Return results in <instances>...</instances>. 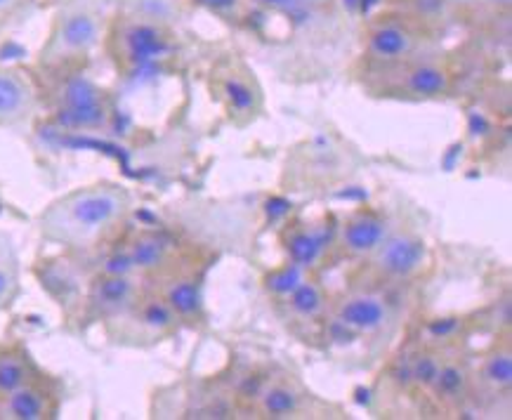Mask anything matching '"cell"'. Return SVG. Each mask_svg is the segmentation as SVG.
I'll use <instances>...</instances> for the list:
<instances>
[{"instance_id":"cell-1","label":"cell","mask_w":512,"mask_h":420,"mask_svg":"<svg viewBox=\"0 0 512 420\" xmlns=\"http://www.w3.org/2000/svg\"><path fill=\"white\" fill-rule=\"evenodd\" d=\"M130 208V196L118 185H93L76 189L41 215L45 239L64 246H88L121 222Z\"/></svg>"},{"instance_id":"cell-2","label":"cell","mask_w":512,"mask_h":420,"mask_svg":"<svg viewBox=\"0 0 512 420\" xmlns=\"http://www.w3.org/2000/svg\"><path fill=\"white\" fill-rule=\"evenodd\" d=\"M111 52L130 74H144L173 52V36L168 26L130 15L116 24Z\"/></svg>"},{"instance_id":"cell-3","label":"cell","mask_w":512,"mask_h":420,"mask_svg":"<svg viewBox=\"0 0 512 420\" xmlns=\"http://www.w3.org/2000/svg\"><path fill=\"white\" fill-rule=\"evenodd\" d=\"M111 121L107 93L90 78L71 74L57 90L55 123L64 130H102Z\"/></svg>"},{"instance_id":"cell-4","label":"cell","mask_w":512,"mask_h":420,"mask_svg":"<svg viewBox=\"0 0 512 420\" xmlns=\"http://www.w3.org/2000/svg\"><path fill=\"white\" fill-rule=\"evenodd\" d=\"M102 36V12L95 5L74 0V3L64 5L55 19V29H52L50 43L45 48L43 57L48 62L67 57H81L90 52L100 43Z\"/></svg>"},{"instance_id":"cell-5","label":"cell","mask_w":512,"mask_h":420,"mask_svg":"<svg viewBox=\"0 0 512 420\" xmlns=\"http://www.w3.org/2000/svg\"><path fill=\"white\" fill-rule=\"evenodd\" d=\"M376 267L390 277H411L425 262L423 239L413 234L385 236L376 248Z\"/></svg>"},{"instance_id":"cell-6","label":"cell","mask_w":512,"mask_h":420,"mask_svg":"<svg viewBox=\"0 0 512 420\" xmlns=\"http://www.w3.org/2000/svg\"><path fill=\"white\" fill-rule=\"evenodd\" d=\"M36 109L31 83L15 69H0V126H19L29 121Z\"/></svg>"},{"instance_id":"cell-7","label":"cell","mask_w":512,"mask_h":420,"mask_svg":"<svg viewBox=\"0 0 512 420\" xmlns=\"http://www.w3.org/2000/svg\"><path fill=\"white\" fill-rule=\"evenodd\" d=\"M52 416H55V399L31 380L17 387L15 392H10L8 397L0 399V418L45 420Z\"/></svg>"},{"instance_id":"cell-8","label":"cell","mask_w":512,"mask_h":420,"mask_svg":"<svg viewBox=\"0 0 512 420\" xmlns=\"http://www.w3.org/2000/svg\"><path fill=\"white\" fill-rule=\"evenodd\" d=\"M416 48V36L397 22H380L369 31V52L380 62H399Z\"/></svg>"},{"instance_id":"cell-9","label":"cell","mask_w":512,"mask_h":420,"mask_svg":"<svg viewBox=\"0 0 512 420\" xmlns=\"http://www.w3.org/2000/svg\"><path fill=\"white\" fill-rule=\"evenodd\" d=\"M90 303L107 314H118L135 303V281L130 274H100L90 291Z\"/></svg>"},{"instance_id":"cell-10","label":"cell","mask_w":512,"mask_h":420,"mask_svg":"<svg viewBox=\"0 0 512 420\" xmlns=\"http://www.w3.org/2000/svg\"><path fill=\"white\" fill-rule=\"evenodd\" d=\"M340 324L359 333H373L385 326L387 307L376 295H354L347 298L338 310Z\"/></svg>"},{"instance_id":"cell-11","label":"cell","mask_w":512,"mask_h":420,"mask_svg":"<svg viewBox=\"0 0 512 420\" xmlns=\"http://www.w3.org/2000/svg\"><path fill=\"white\" fill-rule=\"evenodd\" d=\"M387 227L378 215L371 213H357L345 222L343 227V244L354 255L373 253L385 239Z\"/></svg>"},{"instance_id":"cell-12","label":"cell","mask_w":512,"mask_h":420,"mask_svg":"<svg viewBox=\"0 0 512 420\" xmlns=\"http://www.w3.org/2000/svg\"><path fill=\"white\" fill-rule=\"evenodd\" d=\"M168 241L159 234L144 232L137 234L133 241H130L128 255L133 260V267L137 272H159V269L168 262Z\"/></svg>"},{"instance_id":"cell-13","label":"cell","mask_w":512,"mask_h":420,"mask_svg":"<svg viewBox=\"0 0 512 420\" xmlns=\"http://www.w3.org/2000/svg\"><path fill=\"white\" fill-rule=\"evenodd\" d=\"M326 244V232H317V229H295V232L288 234L286 239V253L293 265L312 267L314 262L321 258Z\"/></svg>"},{"instance_id":"cell-14","label":"cell","mask_w":512,"mask_h":420,"mask_svg":"<svg viewBox=\"0 0 512 420\" xmlns=\"http://www.w3.org/2000/svg\"><path fill=\"white\" fill-rule=\"evenodd\" d=\"M404 85L418 97H442L449 90V76L437 64H416L404 74Z\"/></svg>"},{"instance_id":"cell-15","label":"cell","mask_w":512,"mask_h":420,"mask_svg":"<svg viewBox=\"0 0 512 420\" xmlns=\"http://www.w3.org/2000/svg\"><path fill=\"white\" fill-rule=\"evenodd\" d=\"M31 380V366L19 347H0V399Z\"/></svg>"},{"instance_id":"cell-16","label":"cell","mask_w":512,"mask_h":420,"mask_svg":"<svg viewBox=\"0 0 512 420\" xmlns=\"http://www.w3.org/2000/svg\"><path fill=\"white\" fill-rule=\"evenodd\" d=\"M163 300L175 317H194L201 310V291L192 279H175L163 293Z\"/></svg>"},{"instance_id":"cell-17","label":"cell","mask_w":512,"mask_h":420,"mask_svg":"<svg viewBox=\"0 0 512 420\" xmlns=\"http://www.w3.org/2000/svg\"><path fill=\"white\" fill-rule=\"evenodd\" d=\"M137 319L152 333H163L175 324V312L163 298H147L137 303Z\"/></svg>"},{"instance_id":"cell-18","label":"cell","mask_w":512,"mask_h":420,"mask_svg":"<svg viewBox=\"0 0 512 420\" xmlns=\"http://www.w3.org/2000/svg\"><path fill=\"white\" fill-rule=\"evenodd\" d=\"M288 305H291V310L298 314V317L312 319L324 310V293H321V288L317 284L303 279L293 288L291 295H288Z\"/></svg>"},{"instance_id":"cell-19","label":"cell","mask_w":512,"mask_h":420,"mask_svg":"<svg viewBox=\"0 0 512 420\" xmlns=\"http://www.w3.org/2000/svg\"><path fill=\"white\" fill-rule=\"evenodd\" d=\"M298 409H300V397L298 392L291 390V387L272 385L262 392V411H265L267 416L284 418V416H291V413H295Z\"/></svg>"},{"instance_id":"cell-20","label":"cell","mask_w":512,"mask_h":420,"mask_svg":"<svg viewBox=\"0 0 512 420\" xmlns=\"http://www.w3.org/2000/svg\"><path fill=\"white\" fill-rule=\"evenodd\" d=\"M130 15L168 26L180 15V3L177 0H133Z\"/></svg>"},{"instance_id":"cell-21","label":"cell","mask_w":512,"mask_h":420,"mask_svg":"<svg viewBox=\"0 0 512 420\" xmlns=\"http://www.w3.org/2000/svg\"><path fill=\"white\" fill-rule=\"evenodd\" d=\"M222 93H225V100L229 102V107L236 114H251L255 107V93L251 88V83L244 81L239 76H229L225 83H222Z\"/></svg>"},{"instance_id":"cell-22","label":"cell","mask_w":512,"mask_h":420,"mask_svg":"<svg viewBox=\"0 0 512 420\" xmlns=\"http://www.w3.org/2000/svg\"><path fill=\"white\" fill-rule=\"evenodd\" d=\"M465 385H468V373H465L463 366L458 364H442L439 366L437 380H435V390L439 395H444L446 399L461 397Z\"/></svg>"},{"instance_id":"cell-23","label":"cell","mask_w":512,"mask_h":420,"mask_svg":"<svg viewBox=\"0 0 512 420\" xmlns=\"http://www.w3.org/2000/svg\"><path fill=\"white\" fill-rule=\"evenodd\" d=\"M482 376L489 385L498 387V390H501V387H510L512 385V354L508 350L491 354L487 364H484Z\"/></svg>"},{"instance_id":"cell-24","label":"cell","mask_w":512,"mask_h":420,"mask_svg":"<svg viewBox=\"0 0 512 420\" xmlns=\"http://www.w3.org/2000/svg\"><path fill=\"white\" fill-rule=\"evenodd\" d=\"M300 281H303V267L293 265L291 262V265L274 269V272L265 279V286L267 291L274 295H291V291L300 284Z\"/></svg>"},{"instance_id":"cell-25","label":"cell","mask_w":512,"mask_h":420,"mask_svg":"<svg viewBox=\"0 0 512 420\" xmlns=\"http://www.w3.org/2000/svg\"><path fill=\"white\" fill-rule=\"evenodd\" d=\"M439 359L435 354H418L416 359L411 362V376H413V383H418L420 387H432L437 380V373H439Z\"/></svg>"},{"instance_id":"cell-26","label":"cell","mask_w":512,"mask_h":420,"mask_svg":"<svg viewBox=\"0 0 512 420\" xmlns=\"http://www.w3.org/2000/svg\"><path fill=\"white\" fill-rule=\"evenodd\" d=\"M17 295V269L10 260L0 258V310L12 303Z\"/></svg>"},{"instance_id":"cell-27","label":"cell","mask_w":512,"mask_h":420,"mask_svg":"<svg viewBox=\"0 0 512 420\" xmlns=\"http://www.w3.org/2000/svg\"><path fill=\"white\" fill-rule=\"evenodd\" d=\"M133 272H135V267H133V260H130L128 251L109 255L102 265V274H133Z\"/></svg>"},{"instance_id":"cell-28","label":"cell","mask_w":512,"mask_h":420,"mask_svg":"<svg viewBox=\"0 0 512 420\" xmlns=\"http://www.w3.org/2000/svg\"><path fill=\"white\" fill-rule=\"evenodd\" d=\"M411 5L423 19H437L439 15H444L449 3L446 0H411Z\"/></svg>"},{"instance_id":"cell-29","label":"cell","mask_w":512,"mask_h":420,"mask_svg":"<svg viewBox=\"0 0 512 420\" xmlns=\"http://www.w3.org/2000/svg\"><path fill=\"white\" fill-rule=\"evenodd\" d=\"M262 8L277 10V12H286V15H293L303 8V0H258Z\"/></svg>"},{"instance_id":"cell-30","label":"cell","mask_w":512,"mask_h":420,"mask_svg":"<svg viewBox=\"0 0 512 420\" xmlns=\"http://www.w3.org/2000/svg\"><path fill=\"white\" fill-rule=\"evenodd\" d=\"M392 378H395V383L399 387H409L413 383V376H411V362L406 357L399 359L395 364V369H392Z\"/></svg>"},{"instance_id":"cell-31","label":"cell","mask_w":512,"mask_h":420,"mask_svg":"<svg viewBox=\"0 0 512 420\" xmlns=\"http://www.w3.org/2000/svg\"><path fill=\"white\" fill-rule=\"evenodd\" d=\"M456 328H458V319H439V321H432V324H430V331L435 333V336H442V338L451 336Z\"/></svg>"},{"instance_id":"cell-32","label":"cell","mask_w":512,"mask_h":420,"mask_svg":"<svg viewBox=\"0 0 512 420\" xmlns=\"http://www.w3.org/2000/svg\"><path fill=\"white\" fill-rule=\"evenodd\" d=\"M196 3L203 5V8L213 10V12H227V10H232L239 0H196Z\"/></svg>"},{"instance_id":"cell-33","label":"cell","mask_w":512,"mask_h":420,"mask_svg":"<svg viewBox=\"0 0 512 420\" xmlns=\"http://www.w3.org/2000/svg\"><path fill=\"white\" fill-rule=\"evenodd\" d=\"M484 3L491 5V8H498V10H501V8H510L512 0H484Z\"/></svg>"},{"instance_id":"cell-34","label":"cell","mask_w":512,"mask_h":420,"mask_svg":"<svg viewBox=\"0 0 512 420\" xmlns=\"http://www.w3.org/2000/svg\"><path fill=\"white\" fill-rule=\"evenodd\" d=\"M17 5V0H0V15H5V12H10L12 8Z\"/></svg>"},{"instance_id":"cell-35","label":"cell","mask_w":512,"mask_h":420,"mask_svg":"<svg viewBox=\"0 0 512 420\" xmlns=\"http://www.w3.org/2000/svg\"><path fill=\"white\" fill-rule=\"evenodd\" d=\"M446 3L449 5H472V3H477V0H446Z\"/></svg>"},{"instance_id":"cell-36","label":"cell","mask_w":512,"mask_h":420,"mask_svg":"<svg viewBox=\"0 0 512 420\" xmlns=\"http://www.w3.org/2000/svg\"><path fill=\"white\" fill-rule=\"evenodd\" d=\"M303 3H324V0H303Z\"/></svg>"}]
</instances>
